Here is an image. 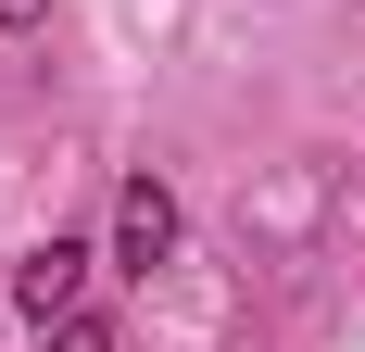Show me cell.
I'll return each instance as SVG.
<instances>
[{
  "mask_svg": "<svg viewBox=\"0 0 365 352\" xmlns=\"http://www.w3.org/2000/svg\"><path fill=\"white\" fill-rule=\"evenodd\" d=\"M76 289H88V239H63V227H51V239H38L26 264H13V302H26V315L51 327V315H76Z\"/></svg>",
  "mask_w": 365,
  "mask_h": 352,
  "instance_id": "7a4b0ae2",
  "label": "cell"
},
{
  "mask_svg": "<svg viewBox=\"0 0 365 352\" xmlns=\"http://www.w3.org/2000/svg\"><path fill=\"white\" fill-rule=\"evenodd\" d=\"M38 352H113V327H101V315H51V327H38Z\"/></svg>",
  "mask_w": 365,
  "mask_h": 352,
  "instance_id": "3957f363",
  "label": "cell"
},
{
  "mask_svg": "<svg viewBox=\"0 0 365 352\" xmlns=\"http://www.w3.org/2000/svg\"><path fill=\"white\" fill-rule=\"evenodd\" d=\"M38 13H51V0H0V26H38Z\"/></svg>",
  "mask_w": 365,
  "mask_h": 352,
  "instance_id": "277c9868",
  "label": "cell"
},
{
  "mask_svg": "<svg viewBox=\"0 0 365 352\" xmlns=\"http://www.w3.org/2000/svg\"><path fill=\"white\" fill-rule=\"evenodd\" d=\"M113 264H126V277L177 264V189H164V176H126V189H113Z\"/></svg>",
  "mask_w": 365,
  "mask_h": 352,
  "instance_id": "6da1fadb",
  "label": "cell"
}]
</instances>
